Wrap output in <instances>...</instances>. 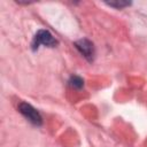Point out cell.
I'll return each mask as SVG.
<instances>
[{
  "mask_svg": "<svg viewBox=\"0 0 147 147\" xmlns=\"http://www.w3.org/2000/svg\"><path fill=\"white\" fill-rule=\"evenodd\" d=\"M109 6L111 7H116V8H123L130 5V2H108Z\"/></svg>",
  "mask_w": 147,
  "mask_h": 147,
  "instance_id": "obj_5",
  "label": "cell"
},
{
  "mask_svg": "<svg viewBox=\"0 0 147 147\" xmlns=\"http://www.w3.org/2000/svg\"><path fill=\"white\" fill-rule=\"evenodd\" d=\"M18 111L32 124L34 125H40L42 123V118L39 114V111L37 109H34L31 105L26 103V102H21L18 105Z\"/></svg>",
  "mask_w": 147,
  "mask_h": 147,
  "instance_id": "obj_1",
  "label": "cell"
},
{
  "mask_svg": "<svg viewBox=\"0 0 147 147\" xmlns=\"http://www.w3.org/2000/svg\"><path fill=\"white\" fill-rule=\"evenodd\" d=\"M75 46L87 60L91 61L93 59V56H94V47H93V44L88 39H80V40L75 42Z\"/></svg>",
  "mask_w": 147,
  "mask_h": 147,
  "instance_id": "obj_3",
  "label": "cell"
},
{
  "mask_svg": "<svg viewBox=\"0 0 147 147\" xmlns=\"http://www.w3.org/2000/svg\"><path fill=\"white\" fill-rule=\"evenodd\" d=\"M56 44H57L56 39L51 34L49 31H47V30H39L36 33L34 38H33L32 48L37 49L40 45H45V46H48V47H54Z\"/></svg>",
  "mask_w": 147,
  "mask_h": 147,
  "instance_id": "obj_2",
  "label": "cell"
},
{
  "mask_svg": "<svg viewBox=\"0 0 147 147\" xmlns=\"http://www.w3.org/2000/svg\"><path fill=\"white\" fill-rule=\"evenodd\" d=\"M69 83H70V85H71L72 87L79 88V87L83 86V79H82L80 77H78V76H72L71 79L69 80Z\"/></svg>",
  "mask_w": 147,
  "mask_h": 147,
  "instance_id": "obj_4",
  "label": "cell"
}]
</instances>
